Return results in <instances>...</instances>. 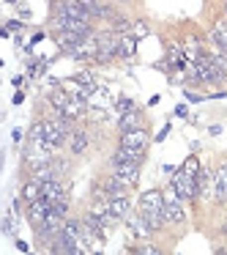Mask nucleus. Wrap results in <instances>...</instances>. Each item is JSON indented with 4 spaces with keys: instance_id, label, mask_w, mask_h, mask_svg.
Instances as JSON below:
<instances>
[{
    "instance_id": "1",
    "label": "nucleus",
    "mask_w": 227,
    "mask_h": 255,
    "mask_svg": "<svg viewBox=\"0 0 227 255\" xmlns=\"http://www.w3.org/2000/svg\"><path fill=\"white\" fill-rule=\"evenodd\" d=\"M172 187H175V192H178V198L181 200H197V176H192V173H186L183 167H178L175 170V176H172Z\"/></svg>"
},
{
    "instance_id": "2",
    "label": "nucleus",
    "mask_w": 227,
    "mask_h": 255,
    "mask_svg": "<svg viewBox=\"0 0 227 255\" xmlns=\"http://www.w3.org/2000/svg\"><path fill=\"white\" fill-rule=\"evenodd\" d=\"M164 217L170 225H183L186 222V211H183V200L178 198L175 187L170 184V189L164 192Z\"/></svg>"
},
{
    "instance_id": "3",
    "label": "nucleus",
    "mask_w": 227,
    "mask_h": 255,
    "mask_svg": "<svg viewBox=\"0 0 227 255\" xmlns=\"http://www.w3.org/2000/svg\"><path fill=\"white\" fill-rule=\"evenodd\" d=\"M50 8H52V14H69V17L82 19V22H90V19H93V14H90L79 0H52Z\"/></svg>"
},
{
    "instance_id": "4",
    "label": "nucleus",
    "mask_w": 227,
    "mask_h": 255,
    "mask_svg": "<svg viewBox=\"0 0 227 255\" xmlns=\"http://www.w3.org/2000/svg\"><path fill=\"white\" fill-rule=\"evenodd\" d=\"M118 44H121V36L118 33H112V30L99 33V55H96V61L110 63L112 58H118Z\"/></svg>"
},
{
    "instance_id": "5",
    "label": "nucleus",
    "mask_w": 227,
    "mask_h": 255,
    "mask_svg": "<svg viewBox=\"0 0 227 255\" xmlns=\"http://www.w3.org/2000/svg\"><path fill=\"white\" fill-rule=\"evenodd\" d=\"M50 211H52V200L50 198H44V195H41V198L30 200V203H28V220H30V225L39 228L41 222L47 220V214H50Z\"/></svg>"
},
{
    "instance_id": "6",
    "label": "nucleus",
    "mask_w": 227,
    "mask_h": 255,
    "mask_svg": "<svg viewBox=\"0 0 227 255\" xmlns=\"http://www.w3.org/2000/svg\"><path fill=\"white\" fill-rule=\"evenodd\" d=\"M148 143H151V134L145 127L121 132V140H118V145H126V148H148Z\"/></svg>"
},
{
    "instance_id": "7",
    "label": "nucleus",
    "mask_w": 227,
    "mask_h": 255,
    "mask_svg": "<svg viewBox=\"0 0 227 255\" xmlns=\"http://www.w3.org/2000/svg\"><path fill=\"white\" fill-rule=\"evenodd\" d=\"M140 211H145V214H164V192H159V189L143 192V198H140Z\"/></svg>"
},
{
    "instance_id": "8",
    "label": "nucleus",
    "mask_w": 227,
    "mask_h": 255,
    "mask_svg": "<svg viewBox=\"0 0 227 255\" xmlns=\"http://www.w3.org/2000/svg\"><path fill=\"white\" fill-rule=\"evenodd\" d=\"M110 170L121 181H126L129 187H134L140 181V165H134V162H110Z\"/></svg>"
},
{
    "instance_id": "9",
    "label": "nucleus",
    "mask_w": 227,
    "mask_h": 255,
    "mask_svg": "<svg viewBox=\"0 0 227 255\" xmlns=\"http://www.w3.org/2000/svg\"><path fill=\"white\" fill-rule=\"evenodd\" d=\"M126 228H129V233L137 236V239H151L153 236V228L148 225V220H145L143 214H129L126 217Z\"/></svg>"
},
{
    "instance_id": "10",
    "label": "nucleus",
    "mask_w": 227,
    "mask_h": 255,
    "mask_svg": "<svg viewBox=\"0 0 227 255\" xmlns=\"http://www.w3.org/2000/svg\"><path fill=\"white\" fill-rule=\"evenodd\" d=\"M110 162H134V165H143L145 162V148H126V145H118V151L112 154Z\"/></svg>"
},
{
    "instance_id": "11",
    "label": "nucleus",
    "mask_w": 227,
    "mask_h": 255,
    "mask_svg": "<svg viewBox=\"0 0 227 255\" xmlns=\"http://www.w3.org/2000/svg\"><path fill=\"white\" fill-rule=\"evenodd\" d=\"M107 203H110V209L115 211V214L121 217V220H126V217L132 214V200L126 198V192H118V195H110V200H107Z\"/></svg>"
},
{
    "instance_id": "12",
    "label": "nucleus",
    "mask_w": 227,
    "mask_h": 255,
    "mask_svg": "<svg viewBox=\"0 0 227 255\" xmlns=\"http://www.w3.org/2000/svg\"><path fill=\"white\" fill-rule=\"evenodd\" d=\"M137 127H143V113H140L137 107L123 113L121 121H118V129H121V132H129V129H137Z\"/></svg>"
},
{
    "instance_id": "13",
    "label": "nucleus",
    "mask_w": 227,
    "mask_h": 255,
    "mask_svg": "<svg viewBox=\"0 0 227 255\" xmlns=\"http://www.w3.org/2000/svg\"><path fill=\"white\" fill-rule=\"evenodd\" d=\"M69 148H72V154H82L88 148V132L85 129H74L72 137H69Z\"/></svg>"
},
{
    "instance_id": "14",
    "label": "nucleus",
    "mask_w": 227,
    "mask_h": 255,
    "mask_svg": "<svg viewBox=\"0 0 227 255\" xmlns=\"http://www.w3.org/2000/svg\"><path fill=\"white\" fill-rule=\"evenodd\" d=\"M41 195L44 198H50L52 203H55L61 195H66V187H63V181L61 178H55V181H47V184H41Z\"/></svg>"
},
{
    "instance_id": "15",
    "label": "nucleus",
    "mask_w": 227,
    "mask_h": 255,
    "mask_svg": "<svg viewBox=\"0 0 227 255\" xmlns=\"http://www.w3.org/2000/svg\"><path fill=\"white\" fill-rule=\"evenodd\" d=\"M137 52V39L132 33L121 36V44H118V58H132Z\"/></svg>"
},
{
    "instance_id": "16",
    "label": "nucleus",
    "mask_w": 227,
    "mask_h": 255,
    "mask_svg": "<svg viewBox=\"0 0 227 255\" xmlns=\"http://www.w3.org/2000/svg\"><path fill=\"white\" fill-rule=\"evenodd\" d=\"M69 99H72V94H69L66 88H52V94H50V105L55 107V110H63V107L69 105Z\"/></svg>"
},
{
    "instance_id": "17",
    "label": "nucleus",
    "mask_w": 227,
    "mask_h": 255,
    "mask_svg": "<svg viewBox=\"0 0 227 255\" xmlns=\"http://www.w3.org/2000/svg\"><path fill=\"white\" fill-rule=\"evenodd\" d=\"M110 30H112V33H118V36L132 33V19H129V17H121V14H118V17L110 22Z\"/></svg>"
},
{
    "instance_id": "18",
    "label": "nucleus",
    "mask_w": 227,
    "mask_h": 255,
    "mask_svg": "<svg viewBox=\"0 0 227 255\" xmlns=\"http://www.w3.org/2000/svg\"><path fill=\"white\" fill-rule=\"evenodd\" d=\"M36 198H41V184L36 181V178H30V181L22 187V200L30 203V200H36Z\"/></svg>"
},
{
    "instance_id": "19",
    "label": "nucleus",
    "mask_w": 227,
    "mask_h": 255,
    "mask_svg": "<svg viewBox=\"0 0 227 255\" xmlns=\"http://www.w3.org/2000/svg\"><path fill=\"white\" fill-rule=\"evenodd\" d=\"M132 36H134L137 41H143L145 36H151L148 22H145V19H134V22H132Z\"/></svg>"
},
{
    "instance_id": "20",
    "label": "nucleus",
    "mask_w": 227,
    "mask_h": 255,
    "mask_svg": "<svg viewBox=\"0 0 227 255\" xmlns=\"http://www.w3.org/2000/svg\"><path fill=\"white\" fill-rule=\"evenodd\" d=\"M69 83H74V85H93V74L90 72H77V74L69 77Z\"/></svg>"
},
{
    "instance_id": "21",
    "label": "nucleus",
    "mask_w": 227,
    "mask_h": 255,
    "mask_svg": "<svg viewBox=\"0 0 227 255\" xmlns=\"http://www.w3.org/2000/svg\"><path fill=\"white\" fill-rule=\"evenodd\" d=\"M52 211H55V214H61L63 220H66V217H69V198H66V195H61V198L52 203Z\"/></svg>"
},
{
    "instance_id": "22",
    "label": "nucleus",
    "mask_w": 227,
    "mask_h": 255,
    "mask_svg": "<svg viewBox=\"0 0 227 255\" xmlns=\"http://www.w3.org/2000/svg\"><path fill=\"white\" fill-rule=\"evenodd\" d=\"M129 110H134V102L129 99V96H121V99L115 102V113H118V116H123V113H129Z\"/></svg>"
},
{
    "instance_id": "23",
    "label": "nucleus",
    "mask_w": 227,
    "mask_h": 255,
    "mask_svg": "<svg viewBox=\"0 0 227 255\" xmlns=\"http://www.w3.org/2000/svg\"><path fill=\"white\" fill-rule=\"evenodd\" d=\"M183 170H186V173H192V176H200V162H197V156H189V159L186 162H183Z\"/></svg>"
},
{
    "instance_id": "24",
    "label": "nucleus",
    "mask_w": 227,
    "mask_h": 255,
    "mask_svg": "<svg viewBox=\"0 0 227 255\" xmlns=\"http://www.w3.org/2000/svg\"><path fill=\"white\" fill-rule=\"evenodd\" d=\"M14 228H17V222H14L11 214H6V220H3V233H8V236H14Z\"/></svg>"
},
{
    "instance_id": "25",
    "label": "nucleus",
    "mask_w": 227,
    "mask_h": 255,
    "mask_svg": "<svg viewBox=\"0 0 227 255\" xmlns=\"http://www.w3.org/2000/svg\"><path fill=\"white\" fill-rule=\"evenodd\" d=\"M134 253H140V255H156V253H159V247H153V244H143V247H134Z\"/></svg>"
},
{
    "instance_id": "26",
    "label": "nucleus",
    "mask_w": 227,
    "mask_h": 255,
    "mask_svg": "<svg viewBox=\"0 0 227 255\" xmlns=\"http://www.w3.org/2000/svg\"><path fill=\"white\" fill-rule=\"evenodd\" d=\"M186 99H189V102H203L205 96H203V94H194V91H186Z\"/></svg>"
},
{
    "instance_id": "27",
    "label": "nucleus",
    "mask_w": 227,
    "mask_h": 255,
    "mask_svg": "<svg viewBox=\"0 0 227 255\" xmlns=\"http://www.w3.org/2000/svg\"><path fill=\"white\" fill-rule=\"evenodd\" d=\"M175 116H178V118H186V116H189V107H186V105H178V107H175Z\"/></svg>"
},
{
    "instance_id": "28",
    "label": "nucleus",
    "mask_w": 227,
    "mask_h": 255,
    "mask_svg": "<svg viewBox=\"0 0 227 255\" xmlns=\"http://www.w3.org/2000/svg\"><path fill=\"white\" fill-rule=\"evenodd\" d=\"M6 28H8V30H19V28H22V22H19V19H8Z\"/></svg>"
},
{
    "instance_id": "29",
    "label": "nucleus",
    "mask_w": 227,
    "mask_h": 255,
    "mask_svg": "<svg viewBox=\"0 0 227 255\" xmlns=\"http://www.w3.org/2000/svg\"><path fill=\"white\" fill-rule=\"evenodd\" d=\"M14 105H22V102H25V91H17V94H14Z\"/></svg>"
},
{
    "instance_id": "30",
    "label": "nucleus",
    "mask_w": 227,
    "mask_h": 255,
    "mask_svg": "<svg viewBox=\"0 0 227 255\" xmlns=\"http://www.w3.org/2000/svg\"><path fill=\"white\" fill-rule=\"evenodd\" d=\"M167 132H170V127H164V129H161V132H159V134H156V137H153V140H156V143H161V140H164V137H167Z\"/></svg>"
},
{
    "instance_id": "31",
    "label": "nucleus",
    "mask_w": 227,
    "mask_h": 255,
    "mask_svg": "<svg viewBox=\"0 0 227 255\" xmlns=\"http://www.w3.org/2000/svg\"><path fill=\"white\" fill-rule=\"evenodd\" d=\"M17 250H19V253H28V242H22V239H17Z\"/></svg>"
},
{
    "instance_id": "32",
    "label": "nucleus",
    "mask_w": 227,
    "mask_h": 255,
    "mask_svg": "<svg viewBox=\"0 0 227 255\" xmlns=\"http://www.w3.org/2000/svg\"><path fill=\"white\" fill-rule=\"evenodd\" d=\"M19 14H22L25 19H30V8H25V6H19Z\"/></svg>"
},
{
    "instance_id": "33",
    "label": "nucleus",
    "mask_w": 227,
    "mask_h": 255,
    "mask_svg": "<svg viewBox=\"0 0 227 255\" xmlns=\"http://www.w3.org/2000/svg\"><path fill=\"white\" fill-rule=\"evenodd\" d=\"M6 3H11V6H17V3H19V0H6Z\"/></svg>"
},
{
    "instance_id": "34",
    "label": "nucleus",
    "mask_w": 227,
    "mask_h": 255,
    "mask_svg": "<svg viewBox=\"0 0 227 255\" xmlns=\"http://www.w3.org/2000/svg\"><path fill=\"white\" fill-rule=\"evenodd\" d=\"M112 3H129V0H112Z\"/></svg>"
},
{
    "instance_id": "35",
    "label": "nucleus",
    "mask_w": 227,
    "mask_h": 255,
    "mask_svg": "<svg viewBox=\"0 0 227 255\" xmlns=\"http://www.w3.org/2000/svg\"><path fill=\"white\" fill-rule=\"evenodd\" d=\"M225 11H227V0H225Z\"/></svg>"
}]
</instances>
